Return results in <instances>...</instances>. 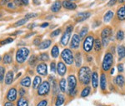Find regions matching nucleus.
I'll list each match as a JSON object with an SVG mask.
<instances>
[{
	"label": "nucleus",
	"instance_id": "nucleus-34",
	"mask_svg": "<svg viewBox=\"0 0 125 106\" xmlns=\"http://www.w3.org/2000/svg\"><path fill=\"white\" fill-rule=\"evenodd\" d=\"M51 55L53 58L56 59L58 58V55H59V48H58V45H54L53 48H52L51 50Z\"/></svg>",
	"mask_w": 125,
	"mask_h": 106
},
{
	"label": "nucleus",
	"instance_id": "nucleus-63",
	"mask_svg": "<svg viewBox=\"0 0 125 106\" xmlns=\"http://www.w3.org/2000/svg\"><path fill=\"white\" fill-rule=\"evenodd\" d=\"M1 16H2V15H1V13H0V17H1Z\"/></svg>",
	"mask_w": 125,
	"mask_h": 106
},
{
	"label": "nucleus",
	"instance_id": "nucleus-17",
	"mask_svg": "<svg viewBox=\"0 0 125 106\" xmlns=\"http://www.w3.org/2000/svg\"><path fill=\"white\" fill-rule=\"evenodd\" d=\"M117 54L118 56V60H122L125 58V46L124 45H118L117 46Z\"/></svg>",
	"mask_w": 125,
	"mask_h": 106
},
{
	"label": "nucleus",
	"instance_id": "nucleus-42",
	"mask_svg": "<svg viewBox=\"0 0 125 106\" xmlns=\"http://www.w3.org/2000/svg\"><path fill=\"white\" fill-rule=\"evenodd\" d=\"M50 69H51L52 73L57 72V64H56V63L54 62V61L51 62V64H50Z\"/></svg>",
	"mask_w": 125,
	"mask_h": 106
},
{
	"label": "nucleus",
	"instance_id": "nucleus-4",
	"mask_svg": "<svg viewBox=\"0 0 125 106\" xmlns=\"http://www.w3.org/2000/svg\"><path fill=\"white\" fill-rule=\"evenodd\" d=\"M94 40H95V38L91 34L86 36L83 39V50L85 53L91 52L94 46Z\"/></svg>",
	"mask_w": 125,
	"mask_h": 106
},
{
	"label": "nucleus",
	"instance_id": "nucleus-41",
	"mask_svg": "<svg viewBox=\"0 0 125 106\" xmlns=\"http://www.w3.org/2000/svg\"><path fill=\"white\" fill-rule=\"evenodd\" d=\"M13 41V38H5V39L2 40L0 42V45H4V44H10Z\"/></svg>",
	"mask_w": 125,
	"mask_h": 106
},
{
	"label": "nucleus",
	"instance_id": "nucleus-24",
	"mask_svg": "<svg viewBox=\"0 0 125 106\" xmlns=\"http://www.w3.org/2000/svg\"><path fill=\"white\" fill-rule=\"evenodd\" d=\"M117 17L120 21H124L125 20V9L124 7H121L117 11Z\"/></svg>",
	"mask_w": 125,
	"mask_h": 106
},
{
	"label": "nucleus",
	"instance_id": "nucleus-61",
	"mask_svg": "<svg viewBox=\"0 0 125 106\" xmlns=\"http://www.w3.org/2000/svg\"><path fill=\"white\" fill-rule=\"evenodd\" d=\"M68 1H71V2H73V1H76V0H68Z\"/></svg>",
	"mask_w": 125,
	"mask_h": 106
},
{
	"label": "nucleus",
	"instance_id": "nucleus-36",
	"mask_svg": "<svg viewBox=\"0 0 125 106\" xmlns=\"http://www.w3.org/2000/svg\"><path fill=\"white\" fill-rule=\"evenodd\" d=\"M17 106H29V101L25 98L21 97L17 102Z\"/></svg>",
	"mask_w": 125,
	"mask_h": 106
},
{
	"label": "nucleus",
	"instance_id": "nucleus-14",
	"mask_svg": "<svg viewBox=\"0 0 125 106\" xmlns=\"http://www.w3.org/2000/svg\"><path fill=\"white\" fill-rule=\"evenodd\" d=\"M62 6L64 9H68V10H74L77 9V4L74 3L73 2L68 1V0H63L62 2Z\"/></svg>",
	"mask_w": 125,
	"mask_h": 106
},
{
	"label": "nucleus",
	"instance_id": "nucleus-5",
	"mask_svg": "<svg viewBox=\"0 0 125 106\" xmlns=\"http://www.w3.org/2000/svg\"><path fill=\"white\" fill-rule=\"evenodd\" d=\"M29 54V49L25 47L23 48H20L18 49L16 53V61L19 64H23L27 59L28 56Z\"/></svg>",
	"mask_w": 125,
	"mask_h": 106
},
{
	"label": "nucleus",
	"instance_id": "nucleus-30",
	"mask_svg": "<svg viewBox=\"0 0 125 106\" xmlns=\"http://www.w3.org/2000/svg\"><path fill=\"white\" fill-rule=\"evenodd\" d=\"M38 61H39V57H38L37 55H35V54H33V55L30 57L29 59V64L30 65V66L34 67V66L37 65Z\"/></svg>",
	"mask_w": 125,
	"mask_h": 106
},
{
	"label": "nucleus",
	"instance_id": "nucleus-62",
	"mask_svg": "<svg viewBox=\"0 0 125 106\" xmlns=\"http://www.w3.org/2000/svg\"><path fill=\"white\" fill-rule=\"evenodd\" d=\"M1 59H1V56H0V61H1Z\"/></svg>",
	"mask_w": 125,
	"mask_h": 106
},
{
	"label": "nucleus",
	"instance_id": "nucleus-55",
	"mask_svg": "<svg viewBox=\"0 0 125 106\" xmlns=\"http://www.w3.org/2000/svg\"><path fill=\"white\" fill-rule=\"evenodd\" d=\"M14 3L17 4V6H19V5H22V3L20 0H14Z\"/></svg>",
	"mask_w": 125,
	"mask_h": 106
},
{
	"label": "nucleus",
	"instance_id": "nucleus-40",
	"mask_svg": "<svg viewBox=\"0 0 125 106\" xmlns=\"http://www.w3.org/2000/svg\"><path fill=\"white\" fill-rule=\"evenodd\" d=\"M5 75V68L3 66H0V82L3 80Z\"/></svg>",
	"mask_w": 125,
	"mask_h": 106
},
{
	"label": "nucleus",
	"instance_id": "nucleus-19",
	"mask_svg": "<svg viewBox=\"0 0 125 106\" xmlns=\"http://www.w3.org/2000/svg\"><path fill=\"white\" fill-rule=\"evenodd\" d=\"M100 88L103 91L107 89V77L104 73H102L100 75Z\"/></svg>",
	"mask_w": 125,
	"mask_h": 106
},
{
	"label": "nucleus",
	"instance_id": "nucleus-54",
	"mask_svg": "<svg viewBox=\"0 0 125 106\" xmlns=\"http://www.w3.org/2000/svg\"><path fill=\"white\" fill-rule=\"evenodd\" d=\"M9 2V0H1V2H0V4L2 6H4L5 4H7V3Z\"/></svg>",
	"mask_w": 125,
	"mask_h": 106
},
{
	"label": "nucleus",
	"instance_id": "nucleus-29",
	"mask_svg": "<svg viewBox=\"0 0 125 106\" xmlns=\"http://www.w3.org/2000/svg\"><path fill=\"white\" fill-rule=\"evenodd\" d=\"M91 89H92L91 86H88V85H87V86L82 90L81 94H80V96H81L82 98L88 97V95L90 94V93H91Z\"/></svg>",
	"mask_w": 125,
	"mask_h": 106
},
{
	"label": "nucleus",
	"instance_id": "nucleus-2",
	"mask_svg": "<svg viewBox=\"0 0 125 106\" xmlns=\"http://www.w3.org/2000/svg\"><path fill=\"white\" fill-rule=\"evenodd\" d=\"M114 54L110 52H107L105 53L103 59V62H102V69L104 72H107L109 69L113 68V64H114Z\"/></svg>",
	"mask_w": 125,
	"mask_h": 106
},
{
	"label": "nucleus",
	"instance_id": "nucleus-49",
	"mask_svg": "<svg viewBox=\"0 0 125 106\" xmlns=\"http://www.w3.org/2000/svg\"><path fill=\"white\" fill-rule=\"evenodd\" d=\"M117 1H118V0H109L108 3V7H112V6H114L117 3Z\"/></svg>",
	"mask_w": 125,
	"mask_h": 106
},
{
	"label": "nucleus",
	"instance_id": "nucleus-6",
	"mask_svg": "<svg viewBox=\"0 0 125 106\" xmlns=\"http://www.w3.org/2000/svg\"><path fill=\"white\" fill-rule=\"evenodd\" d=\"M61 58L63 60V62L68 65H72L74 62L73 54L70 48H65L62 50V52L61 53Z\"/></svg>",
	"mask_w": 125,
	"mask_h": 106
},
{
	"label": "nucleus",
	"instance_id": "nucleus-20",
	"mask_svg": "<svg viewBox=\"0 0 125 106\" xmlns=\"http://www.w3.org/2000/svg\"><path fill=\"white\" fill-rule=\"evenodd\" d=\"M62 7V3L59 1V0H57V1H55L53 3V4H52V6H51V11L53 12V13H57V12L60 11V9H61Z\"/></svg>",
	"mask_w": 125,
	"mask_h": 106
},
{
	"label": "nucleus",
	"instance_id": "nucleus-16",
	"mask_svg": "<svg viewBox=\"0 0 125 106\" xmlns=\"http://www.w3.org/2000/svg\"><path fill=\"white\" fill-rule=\"evenodd\" d=\"M114 83L117 85V86L123 88L124 86V83H125V79L124 77L123 76L122 74H118L116 76V78L114 79Z\"/></svg>",
	"mask_w": 125,
	"mask_h": 106
},
{
	"label": "nucleus",
	"instance_id": "nucleus-23",
	"mask_svg": "<svg viewBox=\"0 0 125 106\" xmlns=\"http://www.w3.org/2000/svg\"><path fill=\"white\" fill-rule=\"evenodd\" d=\"M114 12L112 10H108L104 16V23H109L111 20L113 19V18H114Z\"/></svg>",
	"mask_w": 125,
	"mask_h": 106
},
{
	"label": "nucleus",
	"instance_id": "nucleus-28",
	"mask_svg": "<svg viewBox=\"0 0 125 106\" xmlns=\"http://www.w3.org/2000/svg\"><path fill=\"white\" fill-rule=\"evenodd\" d=\"M20 84L23 87H29L31 84V79L29 76H25L24 78L20 81Z\"/></svg>",
	"mask_w": 125,
	"mask_h": 106
},
{
	"label": "nucleus",
	"instance_id": "nucleus-31",
	"mask_svg": "<svg viewBox=\"0 0 125 106\" xmlns=\"http://www.w3.org/2000/svg\"><path fill=\"white\" fill-rule=\"evenodd\" d=\"M88 26H83V27L81 28V30H80L79 34H78V35H79L81 40L83 39V38H85L87 34H88Z\"/></svg>",
	"mask_w": 125,
	"mask_h": 106
},
{
	"label": "nucleus",
	"instance_id": "nucleus-52",
	"mask_svg": "<svg viewBox=\"0 0 125 106\" xmlns=\"http://www.w3.org/2000/svg\"><path fill=\"white\" fill-rule=\"evenodd\" d=\"M3 106H14V105L13 104V102H10V101H8L3 105Z\"/></svg>",
	"mask_w": 125,
	"mask_h": 106
},
{
	"label": "nucleus",
	"instance_id": "nucleus-58",
	"mask_svg": "<svg viewBox=\"0 0 125 106\" xmlns=\"http://www.w3.org/2000/svg\"><path fill=\"white\" fill-rule=\"evenodd\" d=\"M114 74V68H112L110 70V74Z\"/></svg>",
	"mask_w": 125,
	"mask_h": 106
},
{
	"label": "nucleus",
	"instance_id": "nucleus-7",
	"mask_svg": "<svg viewBox=\"0 0 125 106\" xmlns=\"http://www.w3.org/2000/svg\"><path fill=\"white\" fill-rule=\"evenodd\" d=\"M73 30V25H68L67 26L65 29V32L63 33V34L62 35L61 39H60V43L62 45L66 46L69 42V39L71 38V34Z\"/></svg>",
	"mask_w": 125,
	"mask_h": 106
},
{
	"label": "nucleus",
	"instance_id": "nucleus-32",
	"mask_svg": "<svg viewBox=\"0 0 125 106\" xmlns=\"http://www.w3.org/2000/svg\"><path fill=\"white\" fill-rule=\"evenodd\" d=\"M42 83V79L40 76H35L34 77V79H33V89H38L39 86Z\"/></svg>",
	"mask_w": 125,
	"mask_h": 106
},
{
	"label": "nucleus",
	"instance_id": "nucleus-53",
	"mask_svg": "<svg viewBox=\"0 0 125 106\" xmlns=\"http://www.w3.org/2000/svg\"><path fill=\"white\" fill-rule=\"evenodd\" d=\"M20 1H21L22 4H23V5H28L29 3V0H20Z\"/></svg>",
	"mask_w": 125,
	"mask_h": 106
},
{
	"label": "nucleus",
	"instance_id": "nucleus-43",
	"mask_svg": "<svg viewBox=\"0 0 125 106\" xmlns=\"http://www.w3.org/2000/svg\"><path fill=\"white\" fill-rule=\"evenodd\" d=\"M60 33H61V28H58V29L54 30V31H53L51 33V34H50V37H52V38L56 37V36H58Z\"/></svg>",
	"mask_w": 125,
	"mask_h": 106
},
{
	"label": "nucleus",
	"instance_id": "nucleus-9",
	"mask_svg": "<svg viewBox=\"0 0 125 106\" xmlns=\"http://www.w3.org/2000/svg\"><path fill=\"white\" fill-rule=\"evenodd\" d=\"M80 42H81V38H80L78 34H73L72 37L71 42H70V48L72 49H78L80 47Z\"/></svg>",
	"mask_w": 125,
	"mask_h": 106
},
{
	"label": "nucleus",
	"instance_id": "nucleus-18",
	"mask_svg": "<svg viewBox=\"0 0 125 106\" xmlns=\"http://www.w3.org/2000/svg\"><path fill=\"white\" fill-rule=\"evenodd\" d=\"M91 82H92V86L94 89H97L98 86V74L94 71L92 73V77H91Z\"/></svg>",
	"mask_w": 125,
	"mask_h": 106
},
{
	"label": "nucleus",
	"instance_id": "nucleus-3",
	"mask_svg": "<svg viewBox=\"0 0 125 106\" xmlns=\"http://www.w3.org/2000/svg\"><path fill=\"white\" fill-rule=\"evenodd\" d=\"M68 95L69 96H74L77 94L76 86H77V79L73 74H71L68 77Z\"/></svg>",
	"mask_w": 125,
	"mask_h": 106
},
{
	"label": "nucleus",
	"instance_id": "nucleus-47",
	"mask_svg": "<svg viewBox=\"0 0 125 106\" xmlns=\"http://www.w3.org/2000/svg\"><path fill=\"white\" fill-rule=\"evenodd\" d=\"M117 69H118V73H123L124 72V64H118V66H117Z\"/></svg>",
	"mask_w": 125,
	"mask_h": 106
},
{
	"label": "nucleus",
	"instance_id": "nucleus-25",
	"mask_svg": "<svg viewBox=\"0 0 125 106\" xmlns=\"http://www.w3.org/2000/svg\"><path fill=\"white\" fill-rule=\"evenodd\" d=\"M51 44H52L51 39H45V40H43V42L40 43V44L39 45V48L40 49H45V48H48Z\"/></svg>",
	"mask_w": 125,
	"mask_h": 106
},
{
	"label": "nucleus",
	"instance_id": "nucleus-59",
	"mask_svg": "<svg viewBox=\"0 0 125 106\" xmlns=\"http://www.w3.org/2000/svg\"><path fill=\"white\" fill-rule=\"evenodd\" d=\"M33 3H35V4H39V3H39V1L38 2L37 0H33Z\"/></svg>",
	"mask_w": 125,
	"mask_h": 106
},
{
	"label": "nucleus",
	"instance_id": "nucleus-33",
	"mask_svg": "<svg viewBox=\"0 0 125 106\" xmlns=\"http://www.w3.org/2000/svg\"><path fill=\"white\" fill-rule=\"evenodd\" d=\"M3 62L4 64H9L13 62V56L10 54H5L3 58Z\"/></svg>",
	"mask_w": 125,
	"mask_h": 106
},
{
	"label": "nucleus",
	"instance_id": "nucleus-56",
	"mask_svg": "<svg viewBox=\"0 0 125 106\" xmlns=\"http://www.w3.org/2000/svg\"><path fill=\"white\" fill-rule=\"evenodd\" d=\"M48 25H49V24H48V23H44V24H41V27L42 28H46V27H48Z\"/></svg>",
	"mask_w": 125,
	"mask_h": 106
},
{
	"label": "nucleus",
	"instance_id": "nucleus-60",
	"mask_svg": "<svg viewBox=\"0 0 125 106\" xmlns=\"http://www.w3.org/2000/svg\"><path fill=\"white\" fill-rule=\"evenodd\" d=\"M118 3H125V0H118Z\"/></svg>",
	"mask_w": 125,
	"mask_h": 106
},
{
	"label": "nucleus",
	"instance_id": "nucleus-38",
	"mask_svg": "<svg viewBox=\"0 0 125 106\" xmlns=\"http://www.w3.org/2000/svg\"><path fill=\"white\" fill-rule=\"evenodd\" d=\"M39 60L40 61H48L49 60V56H48V54L47 53H43V54H41L39 57Z\"/></svg>",
	"mask_w": 125,
	"mask_h": 106
},
{
	"label": "nucleus",
	"instance_id": "nucleus-35",
	"mask_svg": "<svg viewBox=\"0 0 125 106\" xmlns=\"http://www.w3.org/2000/svg\"><path fill=\"white\" fill-rule=\"evenodd\" d=\"M64 100H65V98L62 94H58L57 95V99H56V102H55V106H60L62 105V104L64 103Z\"/></svg>",
	"mask_w": 125,
	"mask_h": 106
},
{
	"label": "nucleus",
	"instance_id": "nucleus-51",
	"mask_svg": "<svg viewBox=\"0 0 125 106\" xmlns=\"http://www.w3.org/2000/svg\"><path fill=\"white\" fill-rule=\"evenodd\" d=\"M33 44H35V45H39V44H40V39H39V38H35V39L33 40Z\"/></svg>",
	"mask_w": 125,
	"mask_h": 106
},
{
	"label": "nucleus",
	"instance_id": "nucleus-44",
	"mask_svg": "<svg viewBox=\"0 0 125 106\" xmlns=\"http://www.w3.org/2000/svg\"><path fill=\"white\" fill-rule=\"evenodd\" d=\"M109 41H110V38H102L101 39V42H102V45L103 47H107L109 44Z\"/></svg>",
	"mask_w": 125,
	"mask_h": 106
},
{
	"label": "nucleus",
	"instance_id": "nucleus-22",
	"mask_svg": "<svg viewBox=\"0 0 125 106\" xmlns=\"http://www.w3.org/2000/svg\"><path fill=\"white\" fill-rule=\"evenodd\" d=\"M74 62H75V65L78 68H81L82 65V55L80 52H77L74 55Z\"/></svg>",
	"mask_w": 125,
	"mask_h": 106
},
{
	"label": "nucleus",
	"instance_id": "nucleus-11",
	"mask_svg": "<svg viewBox=\"0 0 125 106\" xmlns=\"http://www.w3.org/2000/svg\"><path fill=\"white\" fill-rule=\"evenodd\" d=\"M17 94H18V92H17V89L15 88H11L9 91H8V94H7V99L10 102H13L14 100H16L17 99Z\"/></svg>",
	"mask_w": 125,
	"mask_h": 106
},
{
	"label": "nucleus",
	"instance_id": "nucleus-10",
	"mask_svg": "<svg viewBox=\"0 0 125 106\" xmlns=\"http://www.w3.org/2000/svg\"><path fill=\"white\" fill-rule=\"evenodd\" d=\"M36 71L41 76H46L48 74V66L45 63H40L37 65Z\"/></svg>",
	"mask_w": 125,
	"mask_h": 106
},
{
	"label": "nucleus",
	"instance_id": "nucleus-48",
	"mask_svg": "<svg viewBox=\"0 0 125 106\" xmlns=\"http://www.w3.org/2000/svg\"><path fill=\"white\" fill-rule=\"evenodd\" d=\"M19 94L20 97H23L24 95H25V94H26L25 89H23V88H21V89H20L19 90Z\"/></svg>",
	"mask_w": 125,
	"mask_h": 106
},
{
	"label": "nucleus",
	"instance_id": "nucleus-15",
	"mask_svg": "<svg viewBox=\"0 0 125 106\" xmlns=\"http://www.w3.org/2000/svg\"><path fill=\"white\" fill-rule=\"evenodd\" d=\"M112 35H113V28L111 27L104 28L101 32L102 38H110Z\"/></svg>",
	"mask_w": 125,
	"mask_h": 106
},
{
	"label": "nucleus",
	"instance_id": "nucleus-27",
	"mask_svg": "<svg viewBox=\"0 0 125 106\" xmlns=\"http://www.w3.org/2000/svg\"><path fill=\"white\" fill-rule=\"evenodd\" d=\"M59 89L62 93L66 92V87H67V80L64 78H62L59 81Z\"/></svg>",
	"mask_w": 125,
	"mask_h": 106
},
{
	"label": "nucleus",
	"instance_id": "nucleus-8",
	"mask_svg": "<svg viewBox=\"0 0 125 106\" xmlns=\"http://www.w3.org/2000/svg\"><path fill=\"white\" fill-rule=\"evenodd\" d=\"M50 86H51V85H50L48 81H43V82H42V83L37 89L38 95H39V96H45V95H48L50 92V88H51Z\"/></svg>",
	"mask_w": 125,
	"mask_h": 106
},
{
	"label": "nucleus",
	"instance_id": "nucleus-57",
	"mask_svg": "<svg viewBox=\"0 0 125 106\" xmlns=\"http://www.w3.org/2000/svg\"><path fill=\"white\" fill-rule=\"evenodd\" d=\"M87 59H88V62H89V63L93 61V57H91V56H88Z\"/></svg>",
	"mask_w": 125,
	"mask_h": 106
},
{
	"label": "nucleus",
	"instance_id": "nucleus-12",
	"mask_svg": "<svg viewBox=\"0 0 125 106\" xmlns=\"http://www.w3.org/2000/svg\"><path fill=\"white\" fill-rule=\"evenodd\" d=\"M67 72V66L65 65L63 62H58L57 64V73L58 74V75L60 76H64Z\"/></svg>",
	"mask_w": 125,
	"mask_h": 106
},
{
	"label": "nucleus",
	"instance_id": "nucleus-13",
	"mask_svg": "<svg viewBox=\"0 0 125 106\" xmlns=\"http://www.w3.org/2000/svg\"><path fill=\"white\" fill-rule=\"evenodd\" d=\"M91 13L89 12H82V13H78L76 16V21L78 23H81V22L84 21V20L88 19V18H90Z\"/></svg>",
	"mask_w": 125,
	"mask_h": 106
},
{
	"label": "nucleus",
	"instance_id": "nucleus-21",
	"mask_svg": "<svg viewBox=\"0 0 125 106\" xmlns=\"http://www.w3.org/2000/svg\"><path fill=\"white\" fill-rule=\"evenodd\" d=\"M14 79V74L13 71H9L5 76V83L6 84H11Z\"/></svg>",
	"mask_w": 125,
	"mask_h": 106
},
{
	"label": "nucleus",
	"instance_id": "nucleus-1",
	"mask_svg": "<svg viewBox=\"0 0 125 106\" xmlns=\"http://www.w3.org/2000/svg\"><path fill=\"white\" fill-rule=\"evenodd\" d=\"M78 80L83 85H88L91 81L92 72L89 67L82 66L78 70Z\"/></svg>",
	"mask_w": 125,
	"mask_h": 106
},
{
	"label": "nucleus",
	"instance_id": "nucleus-26",
	"mask_svg": "<svg viewBox=\"0 0 125 106\" xmlns=\"http://www.w3.org/2000/svg\"><path fill=\"white\" fill-rule=\"evenodd\" d=\"M102 42H101V39L98 38H95V40H94V50L96 51V52H99V51H101L102 49Z\"/></svg>",
	"mask_w": 125,
	"mask_h": 106
},
{
	"label": "nucleus",
	"instance_id": "nucleus-45",
	"mask_svg": "<svg viewBox=\"0 0 125 106\" xmlns=\"http://www.w3.org/2000/svg\"><path fill=\"white\" fill-rule=\"evenodd\" d=\"M38 16V13H27L25 15V19H32V18H35Z\"/></svg>",
	"mask_w": 125,
	"mask_h": 106
},
{
	"label": "nucleus",
	"instance_id": "nucleus-37",
	"mask_svg": "<svg viewBox=\"0 0 125 106\" xmlns=\"http://www.w3.org/2000/svg\"><path fill=\"white\" fill-rule=\"evenodd\" d=\"M124 32L123 30H118L116 34V39L118 40V41H123L124 39Z\"/></svg>",
	"mask_w": 125,
	"mask_h": 106
},
{
	"label": "nucleus",
	"instance_id": "nucleus-64",
	"mask_svg": "<svg viewBox=\"0 0 125 106\" xmlns=\"http://www.w3.org/2000/svg\"><path fill=\"white\" fill-rule=\"evenodd\" d=\"M124 9H125V5H124Z\"/></svg>",
	"mask_w": 125,
	"mask_h": 106
},
{
	"label": "nucleus",
	"instance_id": "nucleus-50",
	"mask_svg": "<svg viewBox=\"0 0 125 106\" xmlns=\"http://www.w3.org/2000/svg\"><path fill=\"white\" fill-rule=\"evenodd\" d=\"M7 6H8V8H9V9H14L15 6H17V5H15L14 2H13V3H12V2H10V3H8Z\"/></svg>",
	"mask_w": 125,
	"mask_h": 106
},
{
	"label": "nucleus",
	"instance_id": "nucleus-46",
	"mask_svg": "<svg viewBox=\"0 0 125 106\" xmlns=\"http://www.w3.org/2000/svg\"><path fill=\"white\" fill-rule=\"evenodd\" d=\"M37 106H48V100L47 99H43V100L40 101Z\"/></svg>",
	"mask_w": 125,
	"mask_h": 106
},
{
	"label": "nucleus",
	"instance_id": "nucleus-39",
	"mask_svg": "<svg viewBox=\"0 0 125 106\" xmlns=\"http://www.w3.org/2000/svg\"><path fill=\"white\" fill-rule=\"evenodd\" d=\"M27 21H28V19H20V20H19V21L16 22V23L13 24V27H19V26L23 25V24H25L26 23H27Z\"/></svg>",
	"mask_w": 125,
	"mask_h": 106
}]
</instances>
